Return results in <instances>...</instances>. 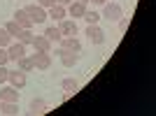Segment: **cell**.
Masks as SVG:
<instances>
[{
    "instance_id": "obj_1",
    "label": "cell",
    "mask_w": 156,
    "mask_h": 116,
    "mask_svg": "<svg viewBox=\"0 0 156 116\" xmlns=\"http://www.w3.org/2000/svg\"><path fill=\"white\" fill-rule=\"evenodd\" d=\"M103 16L107 21H119L121 16H124V9H121V5H117V2H105Z\"/></svg>"
},
{
    "instance_id": "obj_2",
    "label": "cell",
    "mask_w": 156,
    "mask_h": 116,
    "mask_svg": "<svg viewBox=\"0 0 156 116\" xmlns=\"http://www.w3.org/2000/svg\"><path fill=\"white\" fill-rule=\"evenodd\" d=\"M30 58H33L35 70H49V67H51V56H49L47 51H35Z\"/></svg>"
},
{
    "instance_id": "obj_3",
    "label": "cell",
    "mask_w": 156,
    "mask_h": 116,
    "mask_svg": "<svg viewBox=\"0 0 156 116\" xmlns=\"http://www.w3.org/2000/svg\"><path fill=\"white\" fill-rule=\"evenodd\" d=\"M26 12H28V16L33 19V23H44V21L49 19V16H47V9H44V7H40V5H28Z\"/></svg>"
},
{
    "instance_id": "obj_4",
    "label": "cell",
    "mask_w": 156,
    "mask_h": 116,
    "mask_svg": "<svg viewBox=\"0 0 156 116\" xmlns=\"http://www.w3.org/2000/svg\"><path fill=\"white\" fill-rule=\"evenodd\" d=\"M86 37H89L91 44H103L105 42V32L98 28V23H89V26H86Z\"/></svg>"
},
{
    "instance_id": "obj_5",
    "label": "cell",
    "mask_w": 156,
    "mask_h": 116,
    "mask_svg": "<svg viewBox=\"0 0 156 116\" xmlns=\"http://www.w3.org/2000/svg\"><path fill=\"white\" fill-rule=\"evenodd\" d=\"M7 81H9V86H14V88H23L26 86V72H21L19 67L16 70H9V74H7Z\"/></svg>"
},
{
    "instance_id": "obj_6",
    "label": "cell",
    "mask_w": 156,
    "mask_h": 116,
    "mask_svg": "<svg viewBox=\"0 0 156 116\" xmlns=\"http://www.w3.org/2000/svg\"><path fill=\"white\" fill-rule=\"evenodd\" d=\"M23 56H26V44H21L19 39L7 46V58H9V60H14V63H16V60H19V58H23Z\"/></svg>"
},
{
    "instance_id": "obj_7",
    "label": "cell",
    "mask_w": 156,
    "mask_h": 116,
    "mask_svg": "<svg viewBox=\"0 0 156 116\" xmlns=\"http://www.w3.org/2000/svg\"><path fill=\"white\" fill-rule=\"evenodd\" d=\"M0 102H19V88L2 86V88H0Z\"/></svg>"
},
{
    "instance_id": "obj_8",
    "label": "cell",
    "mask_w": 156,
    "mask_h": 116,
    "mask_svg": "<svg viewBox=\"0 0 156 116\" xmlns=\"http://www.w3.org/2000/svg\"><path fill=\"white\" fill-rule=\"evenodd\" d=\"M58 30H61L63 37H75V35H77V23H75V19H61Z\"/></svg>"
},
{
    "instance_id": "obj_9",
    "label": "cell",
    "mask_w": 156,
    "mask_h": 116,
    "mask_svg": "<svg viewBox=\"0 0 156 116\" xmlns=\"http://www.w3.org/2000/svg\"><path fill=\"white\" fill-rule=\"evenodd\" d=\"M58 46L63 49V51H72V53H79V51H82V42H79L77 37H63L58 42Z\"/></svg>"
},
{
    "instance_id": "obj_10",
    "label": "cell",
    "mask_w": 156,
    "mask_h": 116,
    "mask_svg": "<svg viewBox=\"0 0 156 116\" xmlns=\"http://www.w3.org/2000/svg\"><path fill=\"white\" fill-rule=\"evenodd\" d=\"M65 12L70 14L72 19H82V16H84V12H86V5H82V2H77V0H72L70 5L65 7Z\"/></svg>"
},
{
    "instance_id": "obj_11",
    "label": "cell",
    "mask_w": 156,
    "mask_h": 116,
    "mask_svg": "<svg viewBox=\"0 0 156 116\" xmlns=\"http://www.w3.org/2000/svg\"><path fill=\"white\" fill-rule=\"evenodd\" d=\"M14 21H16L21 28H33V26H35V23H33V19L28 16L26 9H16V12H14Z\"/></svg>"
},
{
    "instance_id": "obj_12",
    "label": "cell",
    "mask_w": 156,
    "mask_h": 116,
    "mask_svg": "<svg viewBox=\"0 0 156 116\" xmlns=\"http://www.w3.org/2000/svg\"><path fill=\"white\" fill-rule=\"evenodd\" d=\"M47 16H51L54 21H61V19H65V16H68V12H65V7H63V5L54 2V5L47 9Z\"/></svg>"
},
{
    "instance_id": "obj_13",
    "label": "cell",
    "mask_w": 156,
    "mask_h": 116,
    "mask_svg": "<svg viewBox=\"0 0 156 116\" xmlns=\"http://www.w3.org/2000/svg\"><path fill=\"white\" fill-rule=\"evenodd\" d=\"M33 46H35V51H51V42L44 37V35H35L33 37Z\"/></svg>"
},
{
    "instance_id": "obj_14",
    "label": "cell",
    "mask_w": 156,
    "mask_h": 116,
    "mask_svg": "<svg viewBox=\"0 0 156 116\" xmlns=\"http://www.w3.org/2000/svg\"><path fill=\"white\" fill-rule=\"evenodd\" d=\"M63 90H65V97H70L72 93H77L79 90V84H77V79H72V77H68V79H63Z\"/></svg>"
},
{
    "instance_id": "obj_15",
    "label": "cell",
    "mask_w": 156,
    "mask_h": 116,
    "mask_svg": "<svg viewBox=\"0 0 156 116\" xmlns=\"http://www.w3.org/2000/svg\"><path fill=\"white\" fill-rule=\"evenodd\" d=\"M44 37L49 39V42H51V44H58L61 39H63V35H61V30H58V28H54V26H49V28H47V30H44Z\"/></svg>"
},
{
    "instance_id": "obj_16",
    "label": "cell",
    "mask_w": 156,
    "mask_h": 116,
    "mask_svg": "<svg viewBox=\"0 0 156 116\" xmlns=\"http://www.w3.org/2000/svg\"><path fill=\"white\" fill-rule=\"evenodd\" d=\"M0 114H5V116L19 114V102H0Z\"/></svg>"
},
{
    "instance_id": "obj_17",
    "label": "cell",
    "mask_w": 156,
    "mask_h": 116,
    "mask_svg": "<svg viewBox=\"0 0 156 116\" xmlns=\"http://www.w3.org/2000/svg\"><path fill=\"white\" fill-rule=\"evenodd\" d=\"M77 60H79V53H72V51H63V53H61V63H63L65 67L77 65Z\"/></svg>"
},
{
    "instance_id": "obj_18",
    "label": "cell",
    "mask_w": 156,
    "mask_h": 116,
    "mask_svg": "<svg viewBox=\"0 0 156 116\" xmlns=\"http://www.w3.org/2000/svg\"><path fill=\"white\" fill-rule=\"evenodd\" d=\"M30 111L33 114H44L47 111V102L42 100V97H33L30 100Z\"/></svg>"
},
{
    "instance_id": "obj_19",
    "label": "cell",
    "mask_w": 156,
    "mask_h": 116,
    "mask_svg": "<svg viewBox=\"0 0 156 116\" xmlns=\"http://www.w3.org/2000/svg\"><path fill=\"white\" fill-rule=\"evenodd\" d=\"M33 37H35V35H33V28H21V32L19 35H16V39H19L21 44H33Z\"/></svg>"
},
{
    "instance_id": "obj_20",
    "label": "cell",
    "mask_w": 156,
    "mask_h": 116,
    "mask_svg": "<svg viewBox=\"0 0 156 116\" xmlns=\"http://www.w3.org/2000/svg\"><path fill=\"white\" fill-rule=\"evenodd\" d=\"M16 67H19L21 72H30V70H35V65H33V58H30V56L19 58V60H16Z\"/></svg>"
},
{
    "instance_id": "obj_21",
    "label": "cell",
    "mask_w": 156,
    "mask_h": 116,
    "mask_svg": "<svg viewBox=\"0 0 156 116\" xmlns=\"http://www.w3.org/2000/svg\"><path fill=\"white\" fill-rule=\"evenodd\" d=\"M5 30L7 32H9V35H12V37H16V35H19V32H21V26H19V23H16V21H7V23H5Z\"/></svg>"
},
{
    "instance_id": "obj_22",
    "label": "cell",
    "mask_w": 156,
    "mask_h": 116,
    "mask_svg": "<svg viewBox=\"0 0 156 116\" xmlns=\"http://www.w3.org/2000/svg\"><path fill=\"white\" fill-rule=\"evenodd\" d=\"M12 42H14V37L5 30V28H0V46H5V49H7V46L12 44Z\"/></svg>"
},
{
    "instance_id": "obj_23",
    "label": "cell",
    "mask_w": 156,
    "mask_h": 116,
    "mask_svg": "<svg viewBox=\"0 0 156 116\" xmlns=\"http://www.w3.org/2000/svg\"><path fill=\"white\" fill-rule=\"evenodd\" d=\"M82 19H84L86 23H98V21H100V14H98V12H93V9H86Z\"/></svg>"
},
{
    "instance_id": "obj_24",
    "label": "cell",
    "mask_w": 156,
    "mask_h": 116,
    "mask_svg": "<svg viewBox=\"0 0 156 116\" xmlns=\"http://www.w3.org/2000/svg\"><path fill=\"white\" fill-rule=\"evenodd\" d=\"M128 26H130V19H128V16H121V19H119V30L126 32V30H128Z\"/></svg>"
},
{
    "instance_id": "obj_25",
    "label": "cell",
    "mask_w": 156,
    "mask_h": 116,
    "mask_svg": "<svg viewBox=\"0 0 156 116\" xmlns=\"http://www.w3.org/2000/svg\"><path fill=\"white\" fill-rule=\"evenodd\" d=\"M9 63V58H7V49L5 46H0V65H7Z\"/></svg>"
},
{
    "instance_id": "obj_26",
    "label": "cell",
    "mask_w": 156,
    "mask_h": 116,
    "mask_svg": "<svg viewBox=\"0 0 156 116\" xmlns=\"http://www.w3.org/2000/svg\"><path fill=\"white\" fill-rule=\"evenodd\" d=\"M7 74H9V70H7L5 65H0V84H5V81H7Z\"/></svg>"
},
{
    "instance_id": "obj_27",
    "label": "cell",
    "mask_w": 156,
    "mask_h": 116,
    "mask_svg": "<svg viewBox=\"0 0 156 116\" xmlns=\"http://www.w3.org/2000/svg\"><path fill=\"white\" fill-rule=\"evenodd\" d=\"M54 2H56V0H37V5H40V7H44V9H49Z\"/></svg>"
},
{
    "instance_id": "obj_28",
    "label": "cell",
    "mask_w": 156,
    "mask_h": 116,
    "mask_svg": "<svg viewBox=\"0 0 156 116\" xmlns=\"http://www.w3.org/2000/svg\"><path fill=\"white\" fill-rule=\"evenodd\" d=\"M56 2H58V5H63V7H68L72 2V0H56Z\"/></svg>"
},
{
    "instance_id": "obj_29",
    "label": "cell",
    "mask_w": 156,
    "mask_h": 116,
    "mask_svg": "<svg viewBox=\"0 0 156 116\" xmlns=\"http://www.w3.org/2000/svg\"><path fill=\"white\" fill-rule=\"evenodd\" d=\"M89 2H93V5H105L107 0H89Z\"/></svg>"
},
{
    "instance_id": "obj_30",
    "label": "cell",
    "mask_w": 156,
    "mask_h": 116,
    "mask_svg": "<svg viewBox=\"0 0 156 116\" xmlns=\"http://www.w3.org/2000/svg\"><path fill=\"white\" fill-rule=\"evenodd\" d=\"M77 2H82V5H89V0H77Z\"/></svg>"
}]
</instances>
